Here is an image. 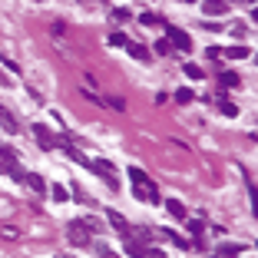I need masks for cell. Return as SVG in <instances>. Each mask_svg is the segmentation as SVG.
<instances>
[{"label":"cell","mask_w":258,"mask_h":258,"mask_svg":"<svg viewBox=\"0 0 258 258\" xmlns=\"http://www.w3.org/2000/svg\"><path fill=\"white\" fill-rule=\"evenodd\" d=\"M50 195H53V202H70V195H67V189H63V185H60V182H56L53 189H50Z\"/></svg>","instance_id":"cell-16"},{"label":"cell","mask_w":258,"mask_h":258,"mask_svg":"<svg viewBox=\"0 0 258 258\" xmlns=\"http://www.w3.org/2000/svg\"><path fill=\"white\" fill-rule=\"evenodd\" d=\"M189 232L199 238V235H202V222H195V219H192V222H189Z\"/></svg>","instance_id":"cell-27"},{"label":"cell","mask_w":258,"mask_h":258,"mask_svg":"<svg viewBox=\"0 0 258 258\" xmlns=\"http://www.w3.org/2000/svg\"><path fill=\"white\" fill-rule=\"evenodd\" d=\"M23 179H27V185H30V189H34L37 195H43V192H46V182H43V176H37V172H27Z\"/></svg>","instance_id":"cell-7"},{"label":"cell","mask_w":258,"mask_h":258,"mask_svg":"<svg viewBox=\"0 0 258 258\" xmlns=\"http://www.w3.org/2000/svg\"><path fill=\"white\" fill-rule=\"evenodd\" d=\"M212 258H222V255H212Z\"/></svg>","instance_id":"cell-29"},{"label":"cell","mask_w":258,"mask_h":258,"mask_svg":"<svg viewBox=\"0 0 258 258\" xmlns=\"http://www.w3.org/2000/svg\"><path fill=\"white\" fill-rule=\"evenodd\" d=\"M100 258H119L112 248H106V245H100Z\"/></svg>","instance_id":"cell-28"},{"label":"cell","mask_w":258,"mask_h":258,"mask_svg":"<svg viewBox=\"0 0 258 258\" xmlns=\"http://www.w3.org/2000/svg\"><path fill=\"white\" fill-rule=\"evenodd\" d=\"M159 238H166V242H172V245H179V248H185V245H189L185 238H179L176 232H169V228H159Z\"/></svg>","instance_id":"cell-12"},{"label":"cell","mask_w":258,"mask_h":258,"mask_svg":"<svg viewBox=\"0 0 258 258\" xmlns=\"http://www.w3.org/2000/svg\"><path fill=\"white\" fill-rule=\"evenodd\" d=\"M112 20H119V23H126V20H133V13L126 10V7H112Z\"/></svg>","instance_id":"cell-19"},{"label":"cell","mask_w":258,"mask_h":258,"mask_svg":"<svg viewBox=\"0 0 258 258\" xmlns=\"http://www.w3.org/2000/svg\"><path fill=\"white\" fill-rule=\"evenodd\" d=\"M238 252H245V245L242 242H225V245H219V255H238Z\"/></svg>","instance_id":"cell-10"},{"label":"cell","mask_w":258,"mask_h":258,"mask_svg":"<svg viewBox=\"0 0 258 258\" xmlns=\"http://www.w3.org/2000/svg\"><path fill=\"white\" fill-rule=\"evenodd\" d=\"M67 238H70V245H76V248H86L93 242V232L86 228V225L79 222V219H73V222L67 225Z\"/></svg>","instance_id":"cell-1"},{"label":"cell","mask_w":258,"mask_h":258,"mask_svg":"<svg viewBox=\"0 0 258 258\" xmlns=\"http://www.w3.org/2000/svg\"><path fill=\"white\" fill-rule=\"evenodd\" d=\"M129 179H133V182H139V179H146V172H143L139 166H133V169H129Z\"/></svg>","instance_id":"cell-25"},{"label":"cell","mask_w":258,"mask_h":258,"mask_svg":"<svg viewBox=\"0 0 258 258\" xmlns=\"http://www.w3.org/2000/svg\"><path fill=\"white\" fill-rule=\"evenodd\" d=\"M202 10L205 13H225L228 10V3H215V0H209V3H202Z\"/></svg>","instance_id":"cell-17"},{"label":"cell","mask_w":258,"mask_h":258,"mask_svg":"<svg viewBox=\"0 0 258 258\" xmlns=\"http://www.w3.org/2000/svg\"><path fill=\"white\" fill-rule=\"evenodd\" d=\"M133 195L139 199V202H149V205H156L159 202V189H156V182L149 179H139V182H133Z\"/></svg>","instance_id":"cell-2"},{"label":"cell","mask_w":258,"mask_h":258,"mask_svg":"<svg viewBox=\"0 0 258 258\" xmlns=\"http://www.w3.org/2000/svg\"><path fill=\"white\" fill-rule=\"evenodd\" d=\"M34 136H37V143H40V149H46V152H50V149H56L53 133H50L43 123H34Z\"/></svg>","instance_id":"cell-5"},{"label":"cell","mask_w":258,"mask_h":258,"mask_svg":"<svg viewBox=\"0 0 258 258\" xmlns=\"http://www.w3.org/2000/svg\"><path fill=\"white\" fill-rule=\"evenodd\" d=\"M90 169H93V172H100L103 179L110 182V185H112V192L119 189V179H116V166H112L110 159H93V162H90Z\"/></svg>","instance_id":"cell-4"},{"label":"cell","mask_w":258,"mask_h":258,"mask_svg":"<svg viewBox=\"0 0 258 258\" xmlns=\"http://www.w3.org/2000/svg\"><path fill=\"white\" fill-rule=\"evenodd\" d=\"M182 73H185L189 79H202V76H205V73H202L199 67H195V63H185V67H182Z\"/></svg>","instance_id":"cell-18"},{"label":"cell","mask_w":258,"mask_h":258,"mask_svg":"<svg viewBox=\"0 0 258 258\" xmlns=\"http://www.w3.org/2000/svg\"><path fill=\"white\" fill-rule=\"evenodd\" d=\"M63 258H67V255H63Z\"/></svg>","instance_id":"cell-30"},{"label":"cell","mask_w":258,"mask_h":258,"mask_svg":"<svg viewBox=\"0 0 258 258\" xmlns=\"http://www.w3.org/2000/svg\"><path fill=\"white\" fill-rule=\"evenodd\" d=\"M222 53L228 56V60H245L252 50H248V46H228V50H222Z\"/></svg>","instance_id":"cell-11"},{"label":"cell","mask_w":258,"mask_h":258,"mask_svg":"<svg viewBox=\"0 0 258 258\" xmlns=\"http://www.w3.org/2000/svg\"><path fill=\"white\" fill-rule=\"evenodd\" d=\"M156 53H159V56H169V53H172V46H169V40H166V37H162V40L156 43Z\"/></svg>","instance_id":"cell-22"},{"label":"cell","mask_w":258,"mask_h":258,"mask_svg":"<svg viewBox=\"0 0 258 258\" xmlns=\"http://www.w3.org/2000/svg\"><path fill=\"white\" fill-rule=\"evenodd\" d=\"M139 20H143V23H149V27H152V23H159V13H139Z\"/></svg>","instance_id":"cell-26"},{"label":"cell","mask_w":258,"mask_h":258,"mask_svg":"<svg viewBox=\"0 0 258 258\" xmlns=\"http://www.w3.org/2000/svg\"><path fill=\"white\" fill-rule=\"evenodd\" d=\"M17 235H20V232H17L13 225H3V228H0V238H10V242H13Z\"/></svg>","instance_id":"cell-23"},{"label":"cell","mask_w":258,"mask_h":258,"mask_svg":"<svg viewBox=\"0 0 258 258\" xmlns=\"http://www.w3.org/2000/svg\"><path fill=\"white\" fill-rule=\"evenodd\" d=\"M143 258H166V252H162V248H146Z\"/></svg>","instance_id":"cell-24"},{"label":"cell","mask_w":258,"mask_h":258,"mask_svg":"<svg viewBox=\"0 0 258 258\" xmlns=\"http://www.w3.org/2000/svg\"><path fill=\"white\" fill-rule=\"evenodd\" d=\"M166 40L176 46V50H185V53L192 50V37L185 34L182 27H172V23H166Z\"/></svg>","instance_id":"cell-3"},{"label":"cell","mask_w":258,"mask_h":258,"mask_svg":"<svg viewBox=\"0 0 258 258\" xmlns=\"http://www.w3.org/2000/svg\"><path fill=\"white\" fill-rule=\"evenodd\" d=\"M126 43H129V37H126V34H119V30L110 34V46H126Z\"/></svg>","instance_id":"cell-21"},{"label":"cell","mask_w":258,"mask_h":258,"mask_svg":"<svg viewBox=\"0 0 258 258\" xmlns=\"http://www.w3.org/2000/svg\"><path fill=\"white\" fill-rule=\"evenodd\" d=\"M126 50H129V56H136V60H149V50L143 43H126Z\"/></svg>","instance_id":"cell-13"},{"label":"cell","mask_w":258,"mask_h":258,"mask_svg":"<svg viewBox=\"0 0 258 258\" xmlns=\"http://www.w3.org/2000/svg\"><path fill=\"white\" fill-rule=\"evenodd\" d=\"M219 112H225V116H238V106L232 100H219Z\"/></svg>","instance_id":"cell-15"},{"label":"cell","mask_w":258,"mask_h":258,"mask_svg":"<svg viewBox=\"0 0 258 258\" xmlns=\"http://www.w3.org/2000/svg\"><path fill=\"white\" fill-rule=\"evenodd\" d=\"M176 100H179V103H192V100H195V93H192L189 86H182V90H176Z\"/></svg>","instance_id":"cell-20"},{"label":"cell","mask_w":258,"mask_h":258,"mask_svg":"<svg viewBox=\"0 0 258 258\" xmlns=\"http://www.w3.org/2000/svg\"><path fill=\"white\" fill-rule=\"evenodd\" d=\"M0 129H3V133H17V129H20V126H17V119H13V112L7 110V106H0Z\"/></svg>","instance_id":"cell-6"},{"label":"cell","mask_w":258,"mask_h":258,"mask_svg":"<svg viewBox=\"0 0 258 258\" xmlns=\"http://www.w3.org/2000/svg\"><path fill=\"white\" fill-rule=\"evenodd\" d=\"M110 225H116V232H119V235H129V222H126L119 212H112V209H110Z\"/></svg>","instance_id":"cell-9"},{"label":"cell","mask_w":258,"mask_h":258,"mask_svg":"<svg viewBox=\"0 0 258 258\" xmlns=\"http://www.w3.org/2000/svg\"><path fill=\"white\" fill-rule=\"evenodd\" d=\"M166 212L172 215V219H185V205H182L179 199H166Z\"/></svg>","instance_id":"cell-8"},{"label":"cell","mask_w":258,"mask_h":258,"mask_svg":"<svg viewBox=\"0 0 258 258\" xmlns=\"http://www.w3.org/2000/svg\"><path fill=\"white\" fill-rule=\"evenodd\" d=\"M219 83H222L225 90H232V86H238V73H232V70H225L222 76H219Z\"/></svg>","instance_id":"cell-14"}]
</instances>
